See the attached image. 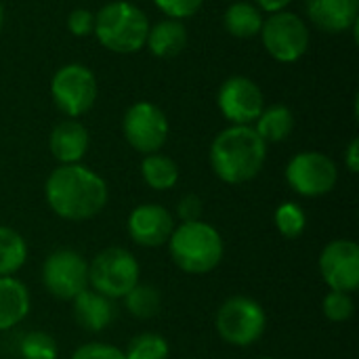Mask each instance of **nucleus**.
Wrapping results in <instances>:
<instances>
[{
    "label": "nucleus",
    "instance_id": "7",
    "mask_svg": "<svg viewBox=\"0 0 359 359\" xmlns=\"http://www.w3.org/2000/svg\"><path fill=\"white\" fill-rule=\"evenodd\" d=\"M261 40L265 50L276 61L294 63L307 53L311 36L307 23L299 15L290 11H280L263 19Z\"/></svg>",
    "mask_w": 359,
    "mask_h": 359
},
{
    "label": "nucleus",
    "instance_id": "20",
    "mask_svg": "<svg viewBox=\"0 0 359 359\" xmlns=\"http://www.w3.org/2000/svg\"><path fill=\"white\" fill-rule=\"evenodd\" d=\"M225 29L236 38H255L263 27V13L252 2H233L225 11Z\"/></svg>",
    "mask_w": 359,
    "mask_h": 359
},
{
    "label": "nucleus",
    "instance_id": "14",
    "mask_svg": "<svg viewBox=\"0 0 359 359\" xmlns=\"http://www.w3.org/2000/svg\"><path fill=\"white\" fill-rule=\"evenodd\" d=\"M126 229L135 244L145 248H158L164 246L172 236L175 219L160 204H141L128 215Z\"/></svg>",
    "mask_w": 359,
    "mask_h": 359
},
{
    "label": "nucleus",
    "instance_id": "9",
    "mask_svg": "<svg viewBox=\"0 0 359 359\" xmlns=\"http://www.w3.org/2000/svg\"><path fill=\"white\" fill-rule=\"evenodd\" d=\"M42 284L55 299L74 301L82 290L88 288L86 259L69 248L50 252L42 265Z\"/></svg>",
    "mask_w": 359,
    "mask_h": 359
},
{
    "label": "nucleus",
    "instance_id": "6",
    "mask_svg": "<svg viewBox=\"0 0 359 359\" xmlns=\"http://www.w3.org/2000/svg\"><path fill=\"white\" fill-rule=\"evenodd\" d=\"M267 326L263 307L248 297L227 299L217 313V332L219 337L233 347L255 345Z\"/></svg>",
    "mask_w": 359,
    "mask_h": 359
},
{
    "label": "nucleus",
    "instance_id": "33",
    "mask_svg": "<svg viewBox=\"0 0 359 359\" xmlns=\"http://www.w3.org/2000/svg\"><path fill=\"white\" fill-rule=\"evenodd\" d=\"M345 164L349 168V172H358L359 170V139H353L347 147V154H345Z\"/></svg>",
    "mask_w": 359,
    "mask_h": 359
},
{
    "label": "nucleus",
    "instance_id": "1",
    "mask_svg": "<svg viewBox=\"0 0 359 359\" xmlns=\"http://www.w3.org/2000/svg\"><path fill=\"white\" fill-rule=\"evenodd\" d=\"M46 204L65 221H88L107 204V183L82 164L57 166L44 185Z\"/></svg>",
    "mask_w": 359,
    "mask_h": 359
},
{
    "label": "nucleus",
    "instance_id": "15",
    "mask_svg": "<svg viewBox=\"0 0 359 359\" xmlns=\"http://www.w3.org/2000/svg\"><path fill=\"white\" fill-rule=\"evenodd\" d=\"M309 21L328 34H341L358 23L359 0H305Z\"/></svg>",
    "mask_w": 359,
    "mask_h": 359
},
{
    "label": "nucleus",
    "instance_id": "17",
    "mask_svg": "<svg viewBox=\"0 0 359 359\" xmlns=\"http://www.w3.org/2000/svg\"><path fill=\"white\" fill-rule=\"evenodd\" d=\"M116 318V305L111 299L86 288L74 299V320L86 332H101Z\"/></svg>",
    "mask_w": 359,
    "mask_h": 359
},
{
    "label": "nucleus",
    "instance_id": "26",
    "mask_svg": "<svg viewBox=\"0 0 359 359\" xmlns=\"http://www.w3.org/2000/svg\"><path fill=\"white\" fill-rule=\"evenodd\" d=\"M273 221H276L278 231L284 238H288V240L299 238L305 231V227H307V215H305V210L297 202L280 204L276 215H273Z\"/></svg>",
    "mask_w": 359,
    "mask_h": 359
},
{
    "label": "nucleus",
    "instance_id": "28",
    "mask_svg": "<svg viewBox=\"0 0 359 359\" xmlns=\"http://www.w3.org/2000/svg\"><path fill=\"white\" fill-rule=\"evenodd\" d=\"M322 309H324V316L330 320V322H347L353 311H355V305H353V299L349 292H339V290H330L322 303Z\"/></svg>",
    "mask_w": 359,
    "mask_h": 359
},
{
    "label": "nucleus",
    "instance_id": "5",
    "mask_svg": "<svg viewBox=\"0 0 359 359\" xmlns=\"http://www.w3.org/2000/svg\"><path fill=\"white\" fill-rule=\"evenodd\" d=\"M139 263L133 252L111 246L101 250L88 265V286L116 301L124 299L139 284Z\"/></svg>",
    "mask_w": 359,
    "mask_h": 359
},
{
    "label": "nucleus",
    "instance_id": "23",
    "mask_svg": "<svg viewBox=\"0 0 359 359\" xmlns=\"http://www.w3.org/2000/svg\"><path fill=\"white\" fill-rule=\"evenodd\" d=\"M27 261V244L21 233L0 225V278L17 273Z\"/></svg>",
    "mask_w": 359,
    "mask_h": 359
},
{
    "label": "nucleus",
    "instance_id": "27",
    "mask_svg": "<svg viewBox=\"0 0 359 359\" xmlns=\"http://www.w3.org/2000/svg\"><path fill=\"white\" fill-rule=\"evenodd\" d=\"M19 353L21 359H57L59 349H57V341L48 332L34 330L21 339Z\"/></svg>",
    "mask_w": 359,
    "mask_h": 359
},
{
    "label": "nucleus",
    "instance_id": "25",
    "mask_svg": "<svg viewBox=\"0 0 359 359\" xmlns=\"http://www.w3.org/2000/svg\"><path fill=\"white\" fill-rule=\"evenodd\" d=\"M170 353V347L166 343L164 337L160 334H154V332H143V334H137L126 351H124V358L126 359H168Z\"/></svg>",
    "mask_w": 359,
    "mask_h": 359
},
{
    "label": "nucleus",
    "instance_id": "4",
    "mask_svg": "<svg viewBox=\"0 0 359 359\" xmlns=\"http://www.w3.org/2000/svg\"><path fill=\"white\" fill-rule=\"evenodd\" d=\"M149 32L147 15L133 2L116 0L105 4L95 15L93 34L97 36L99 44L111 53L130 55L145 46Z\"/></svg>",
    "mask_w": 359,
    "mask_h": 359
},
{
    "label": "nucleus",
    "instance_id": "12",
    "mask_svg": "<svg viewBox=\"0 0 359 359\" xmlns=\"http://www.w3.org/2000/svg\"><path fill=\"white\" fill-rule=\"evenodd\" d=\"M217 105L223 118L236 126H250L265 109L259 84L246 76H231L225 80L219 88Z\"/></svg>",
    "mask_w": 359,
    "mask_h": 359
},
{
    "label": "nucleus",
    "instance_id": "10",
    "mask_svg": "<svg viewBox=\"0 0 359 359\" xmlns=\"http://www.w3.org/2000/svg\"><path fill=\"white\" fill-rule=\"evenodd\" d=\"M288 185L305 198H320L334 189L339 181L337 164L320 151H301L286 166Z\"/></svg>",
    "mask_w": 359,
    "mask_h": 359
},
{
    "label": "nucleus",
    "instance_id": "3",
    "mask_svg": "<svg viewBox=\"0 0 359 359\" xmlns=\"http://www.w3.org/2000/svg\"><path fill=\"white\" fill-rule=\"evenodd\" d=\"M166 244L172 263L191 276L210 273L215 267H219L225 250L221 233L204 221L181 223L175 227Z\"/></svg>",
    "mask_w": 359,
    "mask_h": 359
},
{
    "label": "nucleus",
    "instance_id": "18",
    "mask_svg": "<svg viewBox=\"0 0 359 359\" xmlns=\"http://www.w3.org/2000/svg\"><path fill=\"white\" fill-rule=\"evenodd\" d=\"M145 44L154 57H177L187 46V27L179 19H162L156 25H149Z\"/></svg>",
    "mask_w": 359,
    "mask_h": 359
},
{
    "label": "nucleus",
    "instance_id": "2",
    "mask_svg": "<svg viewBox=\"0 0 359 359\" xmlns=\"http://www.w3.org/2000/svg\"><path fill=\"white\" fill-rule=\"evenodd\" d=\"M267 143L252 126H236L221 130L210 145V166L215 175L229 183L242 185L252 181L265 164Z\"/></svg>",
    "mask_w": 359,
    "mask_h": 359
},
{
    "label": "nucleus",
    "instance_id": "13",
    "mask_svg": "<svg viewBox=\"0 0 359 359\" xmlns=\"http://www.w3.org/2000/svg\"><path fill=\"white\" fill-rule=\"evenodd\" d=\"M320 273L330 290L353 292L359 286V246L353 240H334L320 255Z\"/></svg>",
    "mask_w": 359,
    "mask_h": 359
},
{
    "label": "nucleus",
    "instance_id": "11",
    "mask_svg": "<svg viewBox=\"0 0 359 359\" xmlns=\"http://www.w3.org/2000/svg\"><path fill=\"white\" fill-rule=\"evenodd\" d=\"M122 130L128 145L139 154H158L168 139V120L158 105L139 101L124 114Z\"/></svg>",
    "mask_w": 359,
    "mask_h": 359
},
{
    "label": "nucleus",
    "instance_id": "8",
    "mask_svg": "<svg viewBox=\"0 0 359 359\" xmlns=\"http://www.w3.org/2000/svg\"><path fill=\"white\" fill-rule=\"evenodd\" d=\"M50 97L61 114L76 120L84 116L97 99V78L82 63H67L50 80Z\"/></svg>",
    "mask_w": 359,
    "mask_h": 359
},
{
    "label": "nucleus",
    "instance_id": "31",
    "mask_svg": "<svg viewBox=\"0 0 359 359\" xmlns=\"http://www.w3.org/2000/svg\"><path fill=\"white\" fill-rule=\"evenodd\" d=\"M93 27H95V15L86 8H74L69 15H67V29L82 38V36H88L93 34Z\"/></svg>",
    "mask_w": 359,
    "mask_h": 359
},
{
    "label": "nucleus",
    "instance_id": "21",
    "mask_svg": "<svg viewBox=\"0 0 359 359\" xmlns=\"http://www.w3.org/2000/svg\"><path fill=\"white\" fill-rule=\"evenodd\" d=\"M252 128L265 143H280L292 133L294 116L286 105H271L261 111V116L257 118V126Z\"/></svg>",
    "mask_w": 359,
    "mask_h": 359
},
{
    "label": "nucleus",
    "instance_id": "29",
    "mask_svg": "<svg viewBox=\"0 0 359 359\" xmlns=\"http://www.w3.org/2000/svg\"><path fill=\"white\" fill-rule=\"evenodd\" d=\"M154 4L168 17V19H187L191 15H196L204 0H154Z\"/></svg>",
    "mask_w": 359,
    "mask_h": 359
},
{
    "label": "nucleus",
    "instance_id": "30",
    "mask_svg": "<svg viewBox=\"0 0 359 359\" xmlns=\"http://www.w3.org/2000/svg\"><path fill=\"white\" fill-rule=\"evenodd\" d=\"M69 359H126L124 351L114 347V345H105V343H88L82 345L74 351V355Z\"/></svg>",
    "mask_w": 359,
    "mask_h": 359
},
{
    "label": "nucleus",
    "instance_id": "19",
    "mask_svg": "<svg viewBox=\"0 0 359 359\" xmlns=\"http://www.w3.org/2000/svg\"><path fill=\"white\" fill-rule=\"evenodd\" d=\"M29 313V292L13 276L0 278V330H11Z\"/></svg>",
    "mask_w": 359,
    "mask_h": 359
},
{
    "label": "nucleus",
    "instance_id": "35",
    "mask_svg": "<svg viewBox=\"0 0 359 359\" xmlns=\"http://www.w3.org/2000/svg\"><path fill=\"white\" fill-rule=\"evenodd\" d=\"M2 25H4V4L0 0V29H2Z\"/></svg>",
    "mask_w": 359,
    "mask_h": 359
},
{
    "label": "nucleus",
    "instance_id": "24",
    "mask_svg": "<svg viewBox=\"0 0 359 359\" xmlns=\"http://www.w3.org/2000/svg\"><path fill=\"white\" fill-rule=\"evenodd\" d=\"M126 309L137 320H151L160 313L162 297L160 290L149 284H137L126 297H124Z\"/></svg>",
    "mask_w": 359,
    "mask_h": 359
},
{
    "label": "nucleus",
    "instance_id": "22",
    "mask_svg": "<svg viewBox=\"0 0 359 359\" xmlns=\"http://www.w3.org/2000/svg\"><path fill=\"white\" fill-rule=\"evenodd\" d=\"M141 175L143 181L158 191L172 189L179 181V166L175 164L172 158L164 154H147L141 162Z\"/></svg>",
    "mask_w": 359,
    "mask_h": 359
},
{
    "label": "nucleus",
    "instance_id": "34",
    "mask_svg": "<svg viewBox=\"0 0 359 359\" xmlns=\"http://www.w3.org/2000/svg\"><path fill=\"white\" fill-rule=\"evenodd\" d=\"M292 0H255V4L259 6L261 13H280V11H286V6L290 4Z\"/></svg>",
    "mask_w": 359,
    "mask_h": 359
},
{
    "label": "nucleus",
    "instance_id": "16",
    "mask_svg": "<svg viewBox=\"0 0 359 359\" xmlns=\"http://www.w3.org/2000/svg\"><path fill=\"white\" fill-rule=\"evenodd\" d=\"M90 145L88 130L78 120H63L59 122L48 139L50 154L61 164H80V160L86 156Z\"/></svg>",
    "mask_w": 359,
    "mask_h": 359
},
{
    "label": "nucleus",
    "instance_id": "36",
    "mask_svg": "<svg viewBox=\"0 0 359 359\" xmlns=\"http://www.w3.org/2000/svg\"><path fill=\"white\" fill-rule=\"evenodd\" d=\"M261 359H276V358H261Z\"/></svg>",
    "mask_w": 359,
    "mask_h": 359
},
{
    "label": "nucleus",
    "instance_id": "32",
    "mask_svg": "<svg viewBox=\"0 0 359 359\" xmlns=\"http://www.w3.org/2000/svg\"><path fill=\"white\" fill-rule=\"evenodd\" d=\"M177 215L183 223H191V221H200L202 215V200L196 194H187L185 198H181L179 206H177Z\"/></svg>",
    "mask_w": 359,
    "mask_h": 359
}]
</instances>
